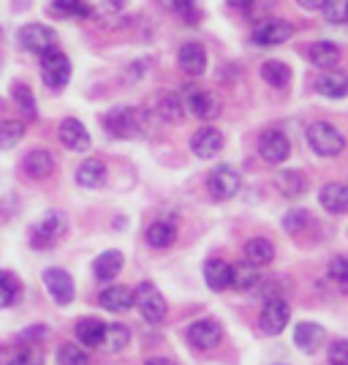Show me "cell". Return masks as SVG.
<instances>
[{"mask_svg": "<svg viewBox=\"0 0 348 365\" xmlns=\"http://www.w3.org/2000/svg\"><path fill=\"white\" fill-rule=\"evenodd\" d=\"M58 137H60V142L65 148H71L74 153H85L90 148V134H88V128L76 120V118H65L58 125Z\"/></svg>", "mask_w": 348, "mask_h": 365, "instance_id": "obj_14", "label": "cell"}, {"mask_svg": "<svg viewBox=\"0 0 348 365\" xmlns=\"http://www.w3.org/2000/svg\"><path fill=\"white\" fill-rule=\"evenodd\" d=\"M174 227L169 224V221H155L150 229H147V243L152 248H169V245L174 243Z\"/></svg>", "mask_w": 348, "mask_h": 365, "instance_id": "obj_32", "label": "cell"}, {"mask_svg": "<svg viewBox=\"0 0 348 365\" xmlns=\"http://www.w3.org/2000/svg\"><path fill=\"white\" fill-rule=\"evenodd\" d=\"M11 96H14L16 107L22 109V115H25V118H31V120H36L38 109H36V98H33L31 88H28L25 82H16L14 88H11Z\"/></svg>", "mask_w": 348, "mask_h": 365, "instance_id": "obj_34", "label": "cell"}, {"mask_svg": "<svg viewBox=\"0 0 348 365\" xmlns=\"http://www.w3.org/2000/svg\"><path fill=\"white\" fill-rule=\"evenodd\" d=\"M44 284L46 289H49V294H52V300L58 305H68L71 300H74V278L65 273L63 267H49V270H44Z\"/></svg>", "mask_w": 348, "mask_h": 365, "instance_id": "obj_12", "label": "cell"}, {"mask_svg": "<svg viewBox=\"0 0 348 365\" xmlns=\"http://www.w3.org/2000/svg\"><path fill=\"white\" fill-rule=\"evenodd\" d=\"M228 6H234V9H251L253 0H228Z\"/></svg>", "mask_w": 348, "mask_h": 365, "instance_id": "obj_46", "label": "cell"}, {"mask_svg": "<svg viewBox=\"0 0 348 365\" xmlns=\"http://www.w3.org/2000/svg\"><path fill=\"white\" fill-rule=\"evenodd\" d=\"M52 11L60 16H90L93 9L85 0H52Z\"/></svg>", "mask_w": 348, "mask_h": 365, "instance_id": "obj_38", "label": "cell"}, {"mask_svg": "<svg viewBox=\"0 0 348 365\" xmlns=\"http://www.w3.org/2000/svg\"><path fill=\"white\" fill-rule=\"evenodd\" d=\"M307 58H310V63L318 66V68L332 71L334 66L340 63V49H337L332 41H318V44H313L307 49Z\"/></svg>", "mask_w": 348, "mask_h": 365, "instance_id": "obj_26", "label": "cell"}, {"mask_svg": "<svg viewBox=\"0 0 348 365\" xmlns=\"http://www.w3.org/2000/svg\"><path fill=\"white\" fill-rule=\"evenodd\" d=\"M104 330H106L104 322L95 319V317H88V319L76 322L74 335L79 344H85L88 349H95V346H101V341H104Z\"/></svg>", "mask_w": 348, "mask_h": 365, "instance_id": "obj_21", "label": "cell"}, {"mask_svg": "<svg viewBox=\"0 0 348 365\" xmlns=\"http://www.w3.org/2000/svg\"><path fill=\"white\" fill-rule=\"evenodd\" d=\"M25 137V125L19 120H3L0 123V150H11Z\"/></svg>", "mask_w": 348, "mask_h": 365, "instance_id": "obj_35", "label": "cell"}, {"mask_svg": "<svg viewBox=\"0 0 348 365\" xmlns=\"http://www.w3.org/2000/svg\"><path fill=\"white\" fill-rule=\"evenodd\" d=\"M63 235H65V218L58 210H49V213H44V218H38L31 227V245L44 251V248H52L58 243Z\"/></svg>", "mask_w": 348, "mask_h": 365, "instance_id": "obj_3", "label": "cell"}, {"mask_svg": "<svg viewBox=\"0 0 348 365\" xmlns=\"http://www.w3.org/2000/svg\"><path fill=\"white\" fill-rule=\"evenodd\" d=\"M291 36H294V28L288 22H283V19H264L261 25L253 28V44L278 46V44H286Z\"/></svg>", "mask_w": 348, "mask_h": 365, "instance_id": "obj_10", "label": "cell"}, {"mask_svg": "<svg viewBox=\"0 0 348 365\" xmlns=\"http://www.w3.org/2000/svg\"><path fill=\"white\" fill-rule=\"evenodd\" d=\"M155 109L161 112V118H164L167 123H180L182 120V101L174 96V93H164V96L158 98Z\"/></svg>", "mask_w": 348, "mask_h": 365, "instance_id": "obj_36", "label": "cell"}, {"mask_svg": "<svg viewBox=\"0 0 348 365\" xmlns=\"http://www.w3.org/2000/svg\"><path fill=\"white\" fill-rule=\"evenodd\" d=\"M261 76L273 88H286L288 82H291V68L283 61H267L261 66Z\"/></svg>", "mask_w": 348, "mask_h": 365, "instance_id": "obj_30", "label": "cell"}, {"mask_svg": "<svg viewBox=\"0 0 348 365\" xmlns=\"http://www.w3.org/2000/svg\"><path fill=\"white\" fill-rule=\"evenodd\" d=\"M188 341H191V346L194 349H215L218 344H221V338H223V330H221V324L212 319H199L194 322L191 327H188Z\"/></svg>", "mask_w": 348, "mask_h": 365, "instance_id": "obj_11", "label": "cell"}, {"mask_svg": "<svg viewBox=\"0 0 348 365\" xmlns=\"http://www.w3.org/2000/svg\"><path fill=\"white\" fill-rule=\"evenodd\" d=\"M318 202L324 210L329 213H346L348 210V185H340V182H329L321 188L318 194Z\"/></svg>", "mask_w": 348, "mask_h": 365, "instance_id": "obj_22", "label": "cell"}, {"mask_svg": "<svg viewBox=\"0 0 348 365\" xmlns=\"http://www.w3.org/2000/svg\"><path fill=\"white\" fill-rule=\"evenodd\" d=\"M240 185H243L240 172L234 167H228V164H221V167L212 169L210 175H207V191H210L212 199H221V202L237 197Z\"/></svg>", "mask_w": 348, "mask_h": 365, "instance_id": "obj_6", "label": "cell"}, {"mask_svg": "<svg viewBox=\"0 0 348 365\" xmlns=\"http://www.w3.org/2000/svg\"><path fill=\"white\" fill-rule=\"evenodd\" d=\"M305 224H307V213H305V210H291V213L283 218V229H286V232H291V235L302 232Z\"/></svg>", "mask_w": 348, "mask_h": 365, "instance_id": "obj_42", "label": "cell"}, {"mask_svg": "<svg viewBox=\"0 0 348 365\" xmlns=\"http://www.w3.org/2000/svg\"><path fill=\"white\" fill-rule=\"evenodd\" d=\"M275 259V245L267 237H253L245 243V262H251L253 267H264Z\"/></svg>", "mask_w": 348, "mask_h": 365, "instance_id": "obj_27", "label": "cell"}, {"mask_svg": "<svg viewBox=\"0 0 348 365\" xmlns=\"http://www.w3.org/2000/svg\"><path fill=\"white\" fill-rule=\"evenodd\" d=\"M256 284H258V267H253L251 262L231 264V287L234 289H251Z\"/></svg>", "mask_w": 348, "mask_h": 365, "instance_id": "obj_31", "label": "cell"}, {"mask_svg": "<svg viewBox=\"0 0 348 365\" xmlns=\"http://www.w3.org/2000/svg\"><path fill=\"white\" fill-rule=\"evenodd\" d=\"M134 305L139 308V314L144 317V322H152V324H158V322L167 319V300H164V294L155 289L152 284H139L137 292H134Z\"/></svg>", "mask_w": 348, "mask_h": 365, "instance_id": "obj_4", "label": "cell"}, {"mask_svg": "<svg viewBox=\"0 0 348 365\" xmlns=\"http://www.w3.org/2000/svg\"><path fill=\"white\" fill-rule=\"evenodd\" d=\"M316 91L327 98H346L348 96V76L340 71H327L316 79Z\"/></svg>", "mask_w": 348, "mask_h": 365, "instance_id": "obj_25", "label": "cell"}, {"mask_svg": "<svg viewBox=\"0 0 348 365\" xmlns=\"http://www.w3.org/2000/svg\"><path fill=\"white\" fill-rule=\"evenodd\" d=\"M98 303L104 305L106 311H112V314H125L134 305V292L128 287H109V289L98 294Z\"/></svg>", "mask_w": 348, "mask_h": 365, "instance_id": "obj_20", "label": "cell"}, {"mask_svg": "<svg viewBox=\"0 0 348 365\" xmlns=\"http://www.w3.org/2000/svg\"><path fill=\"white\" fill-rule=\"evenodd\" d=\"M19 44L25 46L28 52H36V55L41 58L46 52L58 49V33L52 31L49 25L33 22V25H25V28L19 31Z\"/></svg>", "mask_w": 348, "mask_h": 365, "instance_id": "obj_7", "label": "cell"}, {"mask_svg": "<svg viewBox=\"0 0 348 365\" xmlns=\"http://www.w3.org/2000/svg\"><path fill=\"white\" fill-rule=\"evenodd\" d=\"M147 365H174L172 360H164V357H152V360H147Z\"/></svg>", "mask_w": 348, "mask_h": 365, "instance_id": "obj_47", "label": "cell"}, {"mask_svg": "<svg viewBox=\"0 0 348 365\" xmlns=\"http://www.w3.org/2000/svg\"><path fill=\"white\" fill-rule=\"evenodd\" d=\"M58 365H88V354L74 344H63L58 349Z\"/></svg>", "mask_w": 348, "mask_h": 365, "instance_id": "obj_40", "label": "cell"}, {"mask_svg": "<svg viewBox=\"0 0 348 365\" xmlns=\"http://www.w3.org/2000/svg\"><path fill=\"white\" fill-rule=\"evenodd\" d=\"M177 61H180V68L188 76H201L204 68H207V52H204V46L196 44V41H188V44L180 46Z\"/></svg>", "mask_w": 348, "mask_h": 365, "instance_id": "obj_16", "label": "cell"}, {"mask_svg": "<svg viewBox=\"0 0 348 365\" xmlns=\"http://www.w3.org/2000/svg\"><path fill=\"white\" fill-rule=\"evenodd\" d=\"M106 180V167L101 158H88L76 169V182L85 188H101Z\"/></svg>", "mask_w": 348, "mask_h": 365, "instance_id": "obj_23", "label": "cell"}, {"mask_svg": "<svg viewBox=\"0 0 348 365\" xmlns=\"http://www.w3.org/2000/svg\"><path fill=\"white\" fill-rule=\"evenodd\" d=\"M329 363L332 365H348V338H340L329 346Z\"/></svg>", "mask_w": 348, "mask_h": 365, "instance_id": "obj_43", "label": "cell"}, {"mask_svg": "<svg viewBox=\"0 0 348 365\" xmlns=\"http://www.w3.org/2000/svg\"><path fill=\"white\" fill-rule=\"evenodd\" d=\"M329 278L340 289H348V257H334L329 262Z\"/></svg>", "mask_w": 348, "mask_h": 365, "instance_id": "obj_41", "label": "cell"}, {"mask_svg": "<svg viewBox=\"0 0 348 365\" xmlns=\"http://www.w3.org/2000/svg\"><path fill=\"white\" fill-rule=\"evenodd\" d=\"M288 153H291V145H288V139L283 131H264L261 137H258V155L267 161V164H283L288 158Z\"/></svg>", "mask_w": 348, "mask_h": 365, "instance_id": "obj_9", "label": "cell"}, {"mask_svg": "<svg viewBox=\"0 0 348 365\" xmlns=\"http://www.w3.org/2000/svg\"><path fill=\"white\" fill-rule=\"evenodd\" d=\"M307 145H310L318 155L332 158V155H340V153H343V148H346V139H343V134L334 128L332 123L318 120V123H313V125L307 128Z\"/></svg>", "mask_w": 348, "mask_h": 365, "instance_id": "obj_2", "label": "cell"}, {"mask_svg": "<svg viewBox=\"0 0 348 365\" xmlns=\"http://www.w3.org/2000/svg\"><path fill=\"white\" fill-rule=\"evenodd\" d=\"M324 338H327V330L321 324H316V322H300L294 327V344L305 354H313L324 344Z\"/></svg>", "mask_w": 348, "mask_h": 365, "instance_id": "obj_15", "label": "cell"}, {"mask_svg": "<svg viewBox=\"0 0 348 365\" xmlns=\"http://www.w3.org/2000/svg\"><path fill=\"white\" fill-rule=\"evenodd\" d=\"M300 6H302L305 11H318V9H324V3L327 0H297Z\"/></svg>", "mask_w": 348, "mask_h": 365, "instance_id": "obj_45", "label": "cell"}, {"mask_svg": "<svg viewBox=\"0 0 348 365\" xmlns=\"http://www.w3.org/2000/svg\"><path fill=\"white\" fill-rule=\"evenodd\" d=\"M106 134L115 139H134L144 131V115L128 104H117L106 112Z\"/></svg>", "mask_w": 348, "mask_h": 365, "instance_id": "obj_1", "label": "cell"}, {"mask_svg": "<svg viewBox=\"0 0 348 365\" xmlns=\"http://www.w3.org/2000/svg\"><path fill=\"white\" fill-rule=\"evenodd\" d=\"M191 150H194L196 158H204V161L215 158L218 153L223 150V134L218 128H212V125H204L191 137Z\"/></svg>", "mask_w": 348, "mask_h": 365, "instance_id": "obj_13", "label": "cell"}, {"mask_svg": "<svg viewBox=\"0 0 348 365\" xmlns=\"http://www.w3.org/2000/svg\"><path fill=\"white\" fill-rule=\"evenodd\" d=\"M16 297H19V281H16V275L9 273V270H0V308L14 305Z\"/></svg>", "mask_w": 348, "mask_h": 365, "instance_id": "obj_37", "label": "cell"}, {"mask_svg": "<svg viewBox=\"0 0 348 365\" xmlns=\"http://www.w3.org/2000/svg\"><path fill=\"white\" fill-rule=\"evenodd\" d=\"M22 169H25V175L33 178V180H44L52 175V169H55V158H52V153L46 150H31L25 155V161H22Z\"/></svg>", "mask_w": 348, "mask_h": 365, "instance_id": "obj_18", "label": "cell"}, {"mask_svg": "<svg viewBox=\"0 0 348 365\" xmlns=\"http://www.w3.org/2000/svg\"><path fill=\"white\" fill-rule=\"evenodd\" d=\"M278 185H280V191H283L286 197H302L307 180L302 178V172H297V169H286L283 175H278Z\"/></svg>", "mask_w": 348, "mask_h": 365, "instance_id": "obj_33", "label": "cell"}, {"mask_svg": "<svg viewBox=\"0 0 348 365\" xmlns=\"http://www.w3.org/2000/svg\"><path fill=\"white\" fill-rule=\"evenodd\" d=\"M131 344V330L125 327V324H109L104 330V341H101V346L106 351H122L125 346Z\"/></svg>", "mask_w": 348, "mask_h": 365, "instance_id": "obj_29", "label": "cell"}, {"mask_svg": "<svg viewBox=\"0 0 348 365\" xmlns=\"http://www.w3.org/2000/svg\"><path fill=\"white\" fill-rule=\"evenodd\" d=\"M41 76H44V82L52 91L65 88L68 79H71V61H68V55L60 52V49H52V52L41 55Z\"/></svg>", "mask_w": 348, "mask_h": 365, "instance_id": "obj_5", "label": "cell"}, {"mask_svg": "<svg viewBox=\"0 0 348 365\" xmlns=\"http://www.w3.org/2000/svg\"><path fill=\"white\" fill-rule=\"evenodd\" d=\"M122 270V254L120 251H104L101 257H95L93 262V275L98 278V281H112V278H117Z\"/></svg>", "mask_w": 348, "mask_h": 365, "instance_id": "obj_24", "label": "cell"}, {"mask_svg": "<svg viewBox=\"0 0 348 365\" xmlns=\"http://www.w3.org/2000/svg\"><path fill=\"white\" fill-rule=\"evenodd\" d=\"M204 281L212 292H223L231 287V264L223 259H207L204 262Z\"/></svg>", "mask_w": 348, "mask_h": 365, "instance_id": "obj_19", "label": "cell"}, {"mask_svg": "<svg viewBox=\"0 0 348 365\" xmlns=\"http://www.w3.org/2000/svg\"><path fill=\"white\" fill-rule=\"evenodd\" d=\"M109 3H122V0H109Z\"/></svg>", "mask_w": 348, "mask_h": 365, "instance_id": "obj_48", "label": "cell"}, {"mask_svg": "<svg viewBox=\"0 0 348 365\" xmlns=\"http://www.w3.org/2000/svg\"><path fill=\"white\" fill-rule=\"evenodd\" d=\"M188 112L199 118V120H212V118H218V112H221V104H218V98L207 91H194L188 96Z\"/></svg>", "mask_w": 348, "mask_h": 365, "instance_id": "obj_17", "label": "cell"}, {"mask_svg": "<svg viewBox=\"0 0 348 365\" xmlns=\"http://www.w3.org/2000/svg\"><path fill=\"white\" fill-rule=\"evenodd\" d=\"M9 365H44V357H41L36 349H22L11 357V363Z\"/></svg>", "mask_w": 348, "mask_h": 365, "instance_id": "obj_44", "label": "cell"}, {"mask_svg": "<svg viewBox=\"0 0 348 365\" xmlns=\"http://www.w3.org/2000/svg\"><path fill=\"white\" fill-rule=\"evenodd\" d=\"M161 6L174 16H180L185 25H196L201 19V9L196 6V0H161Z\"/></svg>", "mask_w": 348, "mask_h": 365, "instance_id": "obj_28", "label": "cell"}, {"mask_svg": "<svg viewBox=\"0 0 348 365\" xmlns=\"http://www.w3.org/2000/svg\"><path fill=\"white\" fill-rule=\"evenodd\" d=\"M288 319H291V308L283 297H273L267 300L264 308H261V317H258V324L267 335H278L286 330Z\"/></svg>", "mask_w": 348, "mask_h": 365, "instance_id": "obj_8", "label": "cell"}, {"mask_svg": "<svg viewBox=\"0 0 348 365\" xmlns=\"http://www.w3.org/2000/svg\"><path fill=\"white\" fill-rule=\"evenodd\" d=\"M324 16L332 25H346L348 22V0H327L324 3Z\"/></svg>", "mask_w": 348, "mask_h": 365, "instance_id": "obj_39", "label": "cell"}]
</instances>
